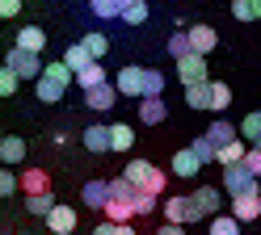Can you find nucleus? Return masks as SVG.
Segmentation results:
<instances>
[{
	"label": "nucleus",
	"mask_w": 261,
	"mask_h": 235,
	"mask_svg": "<svg viewBox=\"0 0 261 235\" xmlns=\"http://www.w3.org/2000/svg\"><path fill=\"white\" fill-rule=\"evenodd\" d=\"M169 55H173V59H186V55H194V42H190V30H177L173 38H169Z\"/></svg>",
	"instance_id": "nucleus-28"
},
{
	"label": "nucleus",
	"mask_w": 261,
	"mask_h": 235,
	"mask_svg": "<svg viewBox=\"0 0 261 235\" xmlns=\"http://www.w3.org/2000/svg\"><path fill=\"white\" fill-rule=\"evenodd\" d=\"M25 210L34 218H51L55 214V193H38V197H25Z\"/></svg>",
	"instance_id": "nucleus-23"
},
{
	"label": "nucleus",
	"mask_w": 261,
	"mask_h": 235,
	"mask_svg": "<svg viewBox=\"0 0 261 235\" xmlns=\"http://www.w3.org/2000/svg\"><path fill=\"white\" fill-rule=\"evenodd\" d=\"M46 80H55V84H63V89H68V84L76 80V72L63 59H55V63H46Z\"/></svg>",
	"instance_id": "nucleus-32"
},
{
	"label": "nucleus",
	"mask_w": 261,
	"mask_h": 235,
	"mask_svg": "<svg viewBox=\"0 0 261 235\" xmlns=\"http://www.w3.org/2000/svg\"><path fill=\"white\" fill-rule=\"evenodd\" d=\"M76 84H80L85 93H93V89H101V84H110V80H106V72H101V63H93L89 72H80V76H76Z\"/></svg>",
	"instance_id": "nucleus-27"
},
{
	"label": "nucleus",
	"mask_w": 261,
	"mask_h": 235,
	"mask_svg": "<svg viewBox=\"0 0 261 235\" xmlns=\"http://www.w3.org/2000/svg\"><path fill=\"white\" fill-rule=\"evenodd\" d=\"M46 227H51L55 235H72L76 231V210L72 206H55V214L46 218Z\"/></svg>",
	"instance_id": "nucleus-17"
},
{
	"label": "nucleus",
	"mask_w": 261,
	"mask_h": 235,
	"mask_svg": "<svg viewBox=\"0 0 261 235\" xmlns=\"http://www.w3.org/2000/svg\"><path fill=\"white\" fill-rule=\"evenodd\" d=\"M160 210H165V223H177V227H186V223H198L202 210L194 206V197H181V193H173L160 201Z\"/></svg>",
	"instance_id": "nucleus-2"
},
{
	"label": "nucleus",
	"mask_w": 261,
	"mask_h": 235,
	"mask_svg": "<svg viewBox=\"0 0 261 235\" xmlns=\"http://www.w3.org/2000/svg\"><path fill=\"white\" fill-rule=\"evenodd\" d=\"M244 168H249V172L261 181V151H257V147H249V156H244Z\"/></svg>",
	"instance_id": "nucleus-41"
},
{
	"label": "nucleus",
	"mask_w": 261,
	"mask_h": 235,
	"mask_svg": "<svg viewBox=\"0 0 261 235\" xmlns=\"http://www.w3.org/2000/svg\"><path fill=\"white\" fill-rule=\"evenodd\" d=\"M80 139H85L89 151H110V126H89Z\"/></svg>",
	"instance_id": "nucleus-24"
},
{
	"label": "nucleus",
	"mask_w": 261,
	"mask_h": 235,
	"mask_svg": "<svg viewBox=\"0 0 261 235\" xmlns=\"http://www.w3.org/2000/svg\"><path fill=\"white\" fill-rule=\"evenodd\" d=\"M190 151H194V156H198L202 164H219V147H215V143H211V139H206V134H198V139H194V143H190Z\"/></svg>",
	"instance_id": "nucleus-26"
},
{
	"label": "nucleus",
	"mask_w": 261,
	"mask_h": 235,
	"mask_svg": "<svg viewBox=\"0 0 261 235\" xmlns=\"http://www.w3.org/2000/svg\"><path fill=\"white\" fill-rule=\"evenodd\" d=\"M177 76H181V84L186 89H194V84H211V76H206V55H186V59H177Z\"/></svg>",
	"instance_id": "nucleus-3"
},
{
	"label": "nucleus",
	"mask_w": 261,
	"mask_h": 235,
	"mask_svg": "<svg viewBox=\"0 0 261 235\" xmlns=\"http://www.w3.org/2000/svg\"><path fill=\"white\" fill-rule=\"evenodd\" d=\"M232 17H236V21H257L253 0H232Z\"/></svg>",
	"instance_id": "nucleus-37"
},
{
	"label": "nucleus",
	"mask_w": 261,
	"mask_h": 235,
	"mask_svg": "<svg viewBox=\"0 0 261 235\" xmlns=\"http://www.w3.org/2000/svg\"><path fill=\"white\" fill-rule=\"evenodd\" d=\"M21 13V0H0V17H17Z\"/></svg>",
	"instance_id": "nucleus-42"
},
{
	"label": "nucleus",
	"mask_w": 261,
	"mask_h": 235,
	"mask_svg": "<svg viewBox=\"0 0 261 235\" xmlns=\"http://www.w3.org/2000/svg\"><path fill=\"white\" fill-rule=\"evenodd\" d=\"M257 113H261V109H257Z\"/></svg>",
	"instance_id": "nucleus-45"
},
{
	"label": "nucleus",
	"mask_w": 261,
	"mask_h": 235,
	"mask_svg": "<svg viewBox=\"0 0 261 235\" xmlns=\"http://www.w3.org/2000/svg\"><path fill=\"white\" fill-rule=\"evenodd\" d=\"M165 118H169V105H165L160 97H148V101H139V122H143V126H160Z\"/></svg>",
	"instance_id": "nucleus-10"
},
{
	"label": "nucleus",
	"mask_w": 261,
	"mask_h": 235,
	"mask_svg": "<svg viewBox=\"0 0 261 235\" xmlns=\"http://www.w3.org/2000/svg\"><path fill=\"white\" fill-rule=\"evenodd\" d=\"M227 105H232V89L223 80H211V113H223Z\"/></svg>",
	"instance_id": "nucleus-25"
},
{
	"label": "nucleus",
	"mask_w": 261,
	"mask_h": 235,
	"mask_svg": "<svg viewBox=\"0 0 261 235\" xmlns=\"http://www.w3.org/2000/svg\"><path fill=\"white\" fill-rule=\"evenodd\" d=\"M190 42H194L198 55H211V50L219 46V34L211 30V25H190Z\"/></svg>",
	"instance_id": "nucleus-16"
},
{
	"label": "nucleus",
	"mask_w": 261,
	"mask_h": 235,
	"mask_svg": "<svg viewBox=\"0 0 261 235\" xmlns=\"http://www.w3.org/2000/svg\"><path fill=\"white\" fill-rule=\"evenodd\" d=\"M89 9L97 17H122V0H89Z\"/></svg>",
	"instance_id": "nucleus-35"
},
{
	"label": "nucleus",
	"mask_w": 261,
	"mask_h": 235,
	"mask_svg": "<svg viewBox=\"0 0 261 235\" xmlns=\"http://www.w3.org/2000/svg\"><path fill=\"white\" fill-rule=\"evenodd\" d=\"M93 235H135V231H130V223H122V227L118 223H97Z\"/></svg>",
	"instance_id": "nucleus-40"
},
{
	"label": "nucleus",
	"mask_w": 261,
	"mask_h": 235,
	"mask_svg": "<svg viewBox=\"0 0 261 235\" xmlns=\"http://www.w3.org/2000/svg\"><path fill=\"white\" fill-rule=\"evenodd\" d=\"M34 97H38V101H46V105H59V101L68 97V89H63V84H55V80H46V76H42V80L34 84Z\"/></svg>",
	"instance_id": "nucleus-18"
},
{
	"label": "nucleus",
	"mask_w": 261,
	"mask_h": 235,
	"mask_svg": "<svg viewBox=\"0 0 261 235\" xmlns=\"http://www.w3.org/2000/svg\"><path fill=\"white\" fill-rule=\"evenodd\" d=\"M106 214V223H130V218H135V206H130V201H118V197H110V206L101 210Z\"/></svg>",
	"instance_id": "nucleus-21"
},
{
	"label": "nucleus",
	"mask_w": 261,
	"mask_h": 235,
	"mask_svg": "<svg viewBox=\"0 0 261 235\" xmlns=\"http://www.w3.org/2000/svg\"><path fill=\"white\" fill-rule=\"evenodd\" d=\"M236 134H240V130H236L232 122H227V118H215V122H211V126H206V139H211V143H215L219 151H223L227 143H236Z\"/></svg>",
	"instance_id": "nucleus-14"
},
{
	"label": "nucleus",
	"mask_w": 261,
	"mask_h": 235,
	"mask_svg": "<svg viewBox=\"0 0 261 235\" xmlns=\"http://www.w3.org/2000/svg\"><path fill=\"white\" fill-rule=\"evenodd\" d=\"M198 172H202V160L194 156L190 147H181V151L173 156V177H186V181H190V177H198Z\"/></svg>",
	"instance_id": "nucleus-11"
},
{
	"label": "nucleus",
	"mask_w": 261,
	"mask_h": 235,
	"mask_svg": "<svg viewBox=\"0 0 261 235\" xmlns=\"http://www.w3.org/2000/svg\"><path fill=\"white\" fill-rule=\"evenodd\" d=\"M130 147H135V130L126 122H114L110 126V151H130Z\"/></svg>",
	"instance_id": "nucleus-19"
},
{
	"label": "nucleus",
	"mask_w": 261,
	"mask_h": 235,
	"mask_svg": "<svg viewBox=\"0 0 261 235\" xmlns=\"http://www.w3.org/2000/svg\"><path fill=\"white\" fill-rule=\"evenodd\" d=\"M0 160H5V164H21L25 160V139H17V134L0 139Z\"/></svg>",
	"instance_id": "nucleus-20"
},
{
	"label": "nucleus",
	"mask_w": 261,
	"mask_h": 235,
	"mask_svg": "<svg viewBox=\"0 0 261 235\" xmlns=\"http://www.w3.org/2000/svg\"><path fill=\"white\" fill-rule=\"evenodd\" d=\"M122 177L135 185V189H148V181L156 177V164H148V160H130V164L122 168Z\"/></svg>",
	"instance_id": "nucleus-9"
},
{
	"label": "nucleus",
	"mask_w": 261,
	"mask_h": 235,
	"mask_svg": "<svg viewBox=\"0 0 261 235\" xmlns=\"http://www.w3.org/2000/svg\"><path fill=\"white\" fill-rule=\"evenodd\" d=\"M190 197H194V206L202 210V218H219V206H223L219 189H211V185H198V189H194Z\"/></svg>",
	"instance_id": "nucleus-7"
},
{
	"label": "nucleus",
	"mask_w": 261,
	"mask_h": 235,
	"mask_svg": "<svg viewBox=\"0 0 261 235\" xmlns=\"http://www.w3.org/2000/svg\"><path fill=\"white\" fill-rule=\"evenodd\" d=\"M227 214H232V218H240V223H253V218L261 214V189L232 197V210H227Z\"/></svg>",
	"instance_id": "nucleus-6"
},
{
	"label": "nucleus",
	"mask_w": 261,
	"mask_h": 235,
	"mask_svg": "<svg viewBox=\"0 0 261 235\" xmlns=\"http://www.w3.org/2000/svg\"><path fill=\"white\" fill-rule=\"evenodd\" d=\"M122 93L114 89V84H101V89H93V93H85V105L89 109H97V113H110L114 109V101H118Z\"/></svg>",
	"instance_id": "nucleus-8"
},
{
	"label": "nucleus",
	"mask_w": 261,
	"mask_h": 235,
	"mask_svg": "<svg viewBox=\"0 0 261 235\" xmlns=\"http://www.w3.org/2000/svg\"><path fill=\"white\" fill-rule=\"evenodd\" d=\"M63 63H68V67H72V72L80 76V72H89V67H93L97 59L89 55V46H85V42H72L68 50H63Z\"/></svg>",
	"instance_id": "nucleus-13"
},
{
	"label": "nucleus",
	"mask_w": 261,
	"mask_h": 235,
	"mask_svg": "<svg viewBox=\"0 0 261 235\" xmlns=\"http://www.w3.org/2000/svg\"><path fill=\"white\" fill-rule=\"evenodd\" d=\"M114 89H118L122 97H139L143 101V67H135V63L122 67V72L114 76Z\"/></svg>",
	"instance_id": "nucleus-5"
},
{
	"label": "nucleus",
	"mask_w": 261,
	"mask_h": 235,
	"mask_svg": "<svg viewBox=\"0 0 261 235\" xmlns=\"http://www.w3.org/2000/svg\"><path fill=\"white\" fill-rule=\"evenodd\" d=\"M156 235H186V227H177V223H165V227H160Z\"/></svg>",
	"instance_id": "nucleus-43"
},
{
	"label": "nucleus",
	"mask_w": 261,
	"mask_h": 235,
	"mask_svg": "<svg viewBox=\"0 0 261 235\" xmlns=\"http://www.w3.org/2000/svg\"><path fill=\"white\" fill-rule=\"evenodd\" d=\"M5 67H13L21 80H42L46 76V63H42V55H34V50H21V46H13L9 55H5Z\"/></svg>",
	"instance_id": "nucleus-1"
},
{
	"label": "nucleus",
	"mask_w": 261,
	"mask_h": 235,
	"mask_svg": "<svg viewBox=\"0 0 261 235\" xmlns=\"http://www.w3.org/2000/svg\"><path fill=\"white\" fill-rule=\"evenodd\" d=\"M21 189H25V197L51 193V177H46L42 168H30V172H21Z\"/></svg>",
	"instance_id": "nucleus-15"
},
{
	"label": "nucleus",
	"mask_w": 261,
	"mask_h": 235,
	"mask_svg": "<svg viewBox=\"0 0 261 235\" xmlns=\"http://www.w3.org/2000/svg\"><path fill=\"white\" fill-rule=\"evenodd\" d=\"M80 197H85V206L106 210V206H110V181H89L85 189H80Z\"/></svg>",
	"instance_id": "nucleus-12"
},
{
	"label": "nucleus",
	"mask_w": 261,
	"mask_h": 235,
	"mask_svg": "<svg viewBox=\"0 0 261 235\" xmlns=\"http://www.w3.org/2000/svg\"><path fill=\"white\" fill-rule=\"evenodd\" d=\"M206 235H240V218H232V214L211 218V231H206Z\"/></svg>",
	"instance_id": "nucleus-33"
},
{
	"label": "nucleus",
	"mask_w": 261,
	"mask_h": 235,
	"mask_svg": "<svg viewBox=\"0 0 261 235\" xmlns=\"http://www.w3.org/2000/svg\"><path fill=\"white\" fill-rule=\"evenodd\" d=\"M17 46H21V50H34V55H42V46H46V34H42L38 25H25V30L17 34Z\"/></svg>",
	"instance_id": "nucleus-22"
},
{
	"label": "nucleus",
	"mask_w": 261,
	"mask_h": 235,
	"mask_svg": "<svg viewBox=\"0 0 261 235\" xmlns=\"http://www.w3.org/2000/svg\"><path fill=\"white\" fill-rule=\"evenodd\" d=\"M17 84H21V76L13 72V67H5V72H0V93H5V97L17 93Z\"/></svg>",
	"instance_id": "nucleus-36"
},
{
	"label": "nucleus",
	"mask_w": 261,
	"mask_h": 235,
	"mask_svg": "<svg viewBox=\"0 0 261 235\" xmlns=\"http://www.w3.org/2000/svg\"><path fill=\"white\" fill-rule=\"evenodd\" d=\"M240 139L249 143V147H257V143H261V113H249V118L240 122Z\"/></svg>",
	"instance_id": "nucleus-30"
},
{
	"label": "nucleus",
	"mask_w": 261,
	"mask_h": 235,
	"mask_svg": "<svg viewBox=\"0 0 261 235\" xmlns=\"http://www.w3.org/2000/svg\"><path fill=\"white\" fill-rule=\"evenodd\" d=\"M186 105L190 109H211V84H194V89H186Z\"/></svg>",
	"instance_id": "nucleus-29"
},
{
	"label": "nucleus",
	"mask_w": 261,
	"mask_h": 235,
	"mask_svg": "<svg viewBox=\"0 0 261 235\" xmlns=\"http://www.w3.org/2000/svg\"><path fill=\"white\" fill-rule=\"evenodd\" d=\"M253 13H257V21H261V0H253Z\"/></svg>",
	"instance_id": "nucleus-44"
},
{
	"label": "nucleus",
	"mask_w": 261,
	"mask_h": 235,
	"mask_svg": "<svg viewBox=\"0 0 261 235\" xmlns=\"http://www.w3.org/2000/svg\"><path fill=\"white\" fill-rule=\"evenodd\" d=\"M223 189L232 193V197H240V193H253V189H257V177H253L244 164H236V168H223Z\"/></svg>",
	"instance_id": "nucleus-4"
},
{
	"label": "nucleus",
	"mask_w": 261,
	"mask_h": 235,
	"mask_svg": "<svg viewBox=\"0 0 261 235\" xmlns=\"http://www.w3.org/2000/svg\"><path fill=\"white\" fill-rule=\"evenodd\" d=\"M152 210H160V201L152 193H135V214H152Z\"/></svg>",
	"instance_id": "nucleus-38"
},
{
	"label": "nucleus",
	"mask_w": 261,
	"mask_h": 235,
	"mask_svg": "<svg viewBox=\"0 0 261 235\" xmlns=\"http://www.w3.org/2000/svg\"><path fill=\"white\" fill-rule=\"evenodd\" d=\"M160 93H165V72L143 67V101H148V97H160Z\"/></svg>",
	"instance_id": "nucleus-31"
},
{
	"label": "nucleus",
	"mask_w": 261,
	"mask_h": 235,
	"mask_svg": "<svg viewBox=\"0 0 261 235\" xmlns=\"http://www.w3.org/2000/svg\"><path fill=\"white\" fill-rule=\"evenodd\" d=\"M80 42L89 46V55H93L97 63H101V59H106V50H110V38H106V34H85Z\"/></svg>",
	"instance_id": "nucleus-34"
},
{
	"label": "nucleus",
	"mask_w": 261,
	"mask_h": 235,
	"mask_svg": "<svg viewBox=\"0 0 261 235\" xmlns=\"http://www.w3.org/2000/svg\"><path fill=\"white\" fill-rule=\"evenodd\" d=\"M17 185H21V177H17V172H0V197L17 193Z\"/></svg>",
	"instance_id": "nucleus-39"
}]
</instances>
